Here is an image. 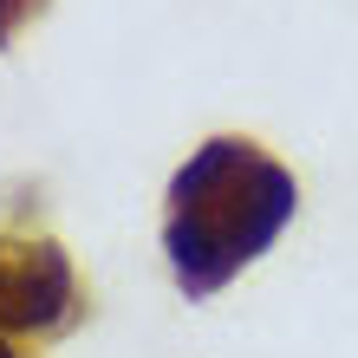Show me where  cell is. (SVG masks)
Masks as SVG:
<instances>
[{"instance_id":"2","label":"cell","mask_w":358,"mask_h":358,"mask_svg":"<svg viewBox=\"0 0 358 358\" xmlns=\"http://www.w3.org/2000/svg\"><path fill=\"white\" fill-rule=\"evenodd\" d=\"M78 320H85V287L72 273V255L52 235L0 228V332L59 339Z\"/></svg>"},{"instance_id":"3","label":"cell","mask_w":358,"mask_h":358,"mask_svg":"<svg viewBox=\"0 0 358 358\" xmlns=\"http://www.w3.org/2000/svg\"><path fill=\"white\" fill-rule=\"evenodd\" d=\"M39 7H46V0H0V52H7V39H13L20 27H27V20H33Z\"/></svg>"},{"instance_id":"4","label":"cell","mask_w":358,"mask_h":358,"mask_svg":"<svg viewBox=\"0 0 358 358\" xmlns=\"http://www.w3.org/2000/svg\"><path fill=\"white\" fill-rule=\"evenodd\" d=\"M0 358H20V352H13V345H7V339H0Z\"/></svg>"},{"instance_id":"1","label":"cell","mask_w":358,"mask_h":358,"mask_svg":"<svg viewBox=\"0 0 358 358\" xmlns=\"http://www.w3.org/2000/svg\"><path fill=\"white\" fill-rule=\"evenodd\" d=\"M300 208V182L248 137H208L170 176L163 255L189 300H208L255 267Z\"/></svg>"}]
</instances>
